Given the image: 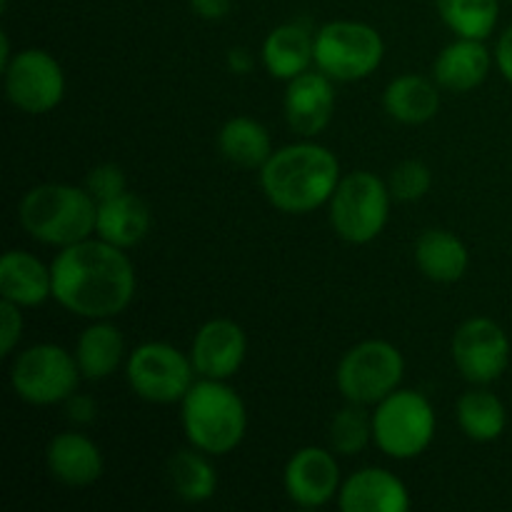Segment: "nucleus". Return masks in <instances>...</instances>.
<instances>
[{"label": "nucleus", "mask_w": 512, "mask_h": 512, "mask_svg": "<svg viewBox=\"0 0 512 512\" xmlns=\"http://www.w3.org/2000/svg\"><path fill=\"white\" fill-rule=\"evenodd\" d=\"M213 455L203 453L198 448H183L175 450L165 463V480H168L170 490L175 498L183 503L200 505L208 503L218 493V470L213 465Z\"/></svg>", "instance_id": "25"}, {"label": "nucleus", "mask_w": 512, "mask_h": 512, "mask_svg": "<svg viewBox=\"0 0 512 512\" xmlns=\"http://www.w3.org/2000/svg\"><path fill=\"white\" fill-rule=\"evenodd\" d=\"M53 268V300L83 320H115L130 308L138 290L135 265L123 248L88 238L58 250Z\"/></svg>", "instance_id": "1"}, {"label": "nucleus", "mask_w": 512, "mask_h": 512, "mask_svg": "<svg viewBox=\"0 0 512 512\" xmlns=\"http://www.w3.org/2000/svg\"><path fill=\"white\" fill-rule=\"evenodd\" d=\"M98 203L85 185L40 183L18 203L20 228L35 243L48 248H70L93 238Z\"/></svg>", "instance_id": "3"}, {"label": "nucleus", "mask_w": 512, "mask_h": 512, "mask_svg": "<svg viewBox=\"0 0 512 512\" xmlns=\"http://www.w3.org/2000/svg\"><path fill=\"white\" fill-rule=\"evenodd\" d=\"M495 58L485 40L455 38L433 60V78L448 93H473L488 80Z\"/></svg>", "instance_id": "18"}, {"label": "nucleus", "mask_w": 512, "mask_h": 512, "mask_svg": "<svg viewBox=\"0 0 512 512\" xmlns=\"http://www.w3.org/2000/svg\"><path fill=\"white\" fill-rule=\"evenodd\" d=\"M153 228V210L140 195L125 193L98 203L95 215V238L115 245V248L130 250L143 243Z\"/></svg>", "instance_id": "21"}, {"label": "nucleus", "mask_w": 512, "mask_h": 512, "mask_svg": "<svg viewBox=\"0 0 512 512\" xmlns=\"http://www.w3.org/2000/svg\"><path fill=\"white\" fill-rule=\"evenodd\" d=\"M25 320H23V308L15 303L3 300L0 303V355L10 358L15 353V348L23 340Z\"/></svg>", "instance_id": "32"}, {"label": "nucleus", "mask_w": 512, "mask_h": 512, "mask_svg": "<svg viewBox=\"0 0 512 512\" xmlns=\"http://www.w3.org/2000/svg\"><path fill=\"white\" fill-rule=\"evenodd\" d=\"M260 63L270 78L290 83L315 68V33L305 23H283L265 35Z\"/></svg>", "instance_id": "19"}, {"label": "nucleus", "mask_w": 512, "mask_h": 512, "mask_svg": "<svg viewBox=\"0 0 512 512\" xmlns=\"http://www.w3.org/2000/svg\"><path fill=\"white\" fill-rule=\"evenodd\" d=\"M393 203L388 180L370 170L345 173L328 200L330 228L343 243L368 245L383 235Z\"/></svg>", "instance_id": "5"}, {"label": "nucleus", "mask_w": 512, "mask_h": 512, "mask_svg": "<svg viewBox=\"0 0 512 512\" xmlns=\"http://www.w3.org/2000/svg\"><path fill=\"white\" fill-rule=\"evenodd\" d=\"M188 353L198 378L230 380L248 358V335L233 318H213L200 325Z\"/></svg>", "instance_id": "14"}, {"label": "nucleus", "mask_w": 512, "mask_h": 512, "mask_svg": "<svg viewBox=\"0 0 512 512\" xmlns=\"http://www.w3.org/2000/svg\"><path fill=\"white\" fill-rule=\"evenodd\" d=\"M455 420L473 443H493L508 428V408L488 385H475L455 403Z\"/></svg>", "instance_id": "27"}, {"label": "nucleus", "mask_w": 512, "mask_h": 512, "mask_svg": "<svg viewBox=\"0 0 512 512\" xmlns=\"http://www.w3.org/2000/svg\"><path fill=\"white\" fill-rule=\"evenodd\" d=\"M335 105H338L335 80L320 73L318 68L305 70L303 75L285 83V120L298 138H318L320 133H325L335 115Z\"/></svg>", "instance_id": "15"}, {"label": "nucleus", "mask_w": 512, "mask_h": 512, "mask_svg": "<svg viewBox=\"0 0 512 512\" xmlns=\"http://www.w3.org/2000/svg\"><path fill=\"white\" fill-rule=\"evenodd\" d=\"M493 58H495V68L500 70V75H503L508 83H512V25L500 33L498 43H495V50H493Z\"/></svg>", "instance_id": "35"}, {"label": "nucleus", "mask_w": 512, "mask_h": 512, "mask_svg": "<svg viewBox=\"0 0 512 512\" xmlns=\"http://www.w3.org/2000/svg\"><path fill=\"white\" fill-rule=\"evenodd\" d=\"M440 20L455 38L488 40L500 20V0H435Z\"/></svg>", "instance_id": "28"}, {"label": "nucleus", "mask_w": 512, "mask_h": 512, "mask_svg": "<svg viewBox=\"0 0 512 512\" xmlns=\"http://www.w3.org/2000/svg\"><path fill=\"white\" fill-rule=\"evenodd\" d=\"M73 353L83 380L93 383L113 378L128 363L123 330L113 320H90L88 328L78 335Z\"/></svg>", "instance_id": "22"}, {"label": "nucleus", "mask_w": 512, "mask_h": 512, "mask_svg": "<svg viewBox=\"0 0 512 512\" xmlns=\"http://www.w3.org/2000/svg\"><path fill=\"white\" fill-rule=\"evenodd\" d=\"M180 425L193 448L223 458L248 433V408L228 380L198 378L180 403Z\"/></svg>", "instance_id": "4"}, {"label": "nucleus", "mask_w": 512, "mask_h": 512, "mask_svg": "<svg viewBox=\"0 0 512 512\" xmlns=\"http://www.w3.org/2000/svg\"><path fill=\"white\" fill-rule=\"evenodd\" d=\"M450 358L460 378L470 385H493L510 365V338L493 318H468L455 328Z\"/></svg>", "instance_id": "12"}, {"label": "nucleus", "mask_w": 512, "mask_h": 512, "mask_svg": "<svg viewBox=\"0 0 512 512\" xmlns=\"http://www.w3.org/2000/svg\"><path fill=\"white\" fill-rule=\"evenodd\" d=\"M125 378H128L130 390L145 403L175 405L183 403L198 373H195L190 353H183L170 343L150 340L128 353Z\"/></svg>", "instance_id": "10"}, {"label": "nucleus", "mask_w": 512, "mask_h": 512, "mask_svg": "<svg viewBox=\"0 0 512 512\" xmlns=\"http://www.w3.org/2000/svg\"><path fill=\"white\" fill-rule=\"evenodd\" d=\"M63 405H65V410H68V418L73 420L75 425L93 423L95 415H98V405H95V400L90 398V395L78 393V390H75V393L70 395Z\"/></svg>", "instance_id": "33"}, {"label": "nucleus", "mask_w": 512, "mask_h": 512, "mask_svg": "<svg viewBox=\"0 0 512 512\" xmlns=\"http://www.w3.org/2000/svg\"><path fill=\"white\" fill-rule=\"evenodd\" d=\"M3 90L8 103L25 115H45L65 98V70L53 53L23 48L3 65Z\"/></svg>", "instance_id": "11"}, {"label": "nucleus", "mask_w": 512, "mask_h": 512, "mask_svg": "<svg viewBox=\"0 0 512 512\" xmlns=\"http://www.w3.org/2000/svg\"><path fill=\"white\" fill-rule=\"evenodd\" d=\"M0 298L38 308L53 298V268L28 250H8L0 260Z\"/></svg>", "instance_id": "20"}, {"label": "nucleus", "mask_w": 512, "mask_h": 512, "mask_svg": "<svg viewBox=\"0 0 512 512\" xmlns=\"http://www.w3.org/2000/svg\"><path fill=\"white\" fill-rule=\"evenodd\" d=\"M83 373L75 353L63 345L38 343L20 350L10 365V388L23 403L53 408L78 390Z\"/></svg>", "instance_id": "9"}, {"label": "nucleus", "mask_w": 512, "mask_h": 512, "mask_svg": "<svg viewBox=\"0 0 512 512\" xmlns=\"http://www.w3.org/2000/svg\"><path fill=\"white\" fill-rule=\"evenodd\" d=\"M258 173L268 203L285 215H308L328 205L343 178L338 155L315 138L278 148Z\"/></svg>", "instance_id": "2"}, {"label": "nucleus", "mask_w": 512, "mask_h": 512, "mask_svg": "<svg viewBox=\"0 0 512 512\" xmlns=\"http://www.w3.org/2000/svg\"><path fill=\"white\" fill-rule=\"evenodd\" d=\"M193 15H198L200 20H208V23H215V20L228 18L230 8H233V0H188Z\"/></svg>", "instance_id": "34"}, {"label": "nucleus", "mask_w": 512, "mask_h": 512, "mask_svg": "<svg viewBox=\"0 0 512 512\" xmlns=\"http://www.w3.org/2000/svg\"><path fill=\"white\" fill-rule=\"evenodd\" d=\"M405 358L398 345L388 340H360L340 358L335 370V385L345 403L375 408L380 400L403 385Z\"/></svg>", "instance_id": "8"}, {"label": "nucleus", "mask_w": 512, "mask_h": 512, "mask_svg": "<svg viewBox=\"0 0 512 512\" xmlns=\"http://www.w3.org/2000/svg\"><path fill=\"white\" fill-rule=\"evenodd\" d=\"M328 440L338 458H355L373 443V413L365 405L348 403L330 420Z\"/></svg>", "instance_id": "29"}, {"label": "nucleus", "mask_w": 512, "mask_h": 512, "mask_svg": "<svg viewBox=\"0 0 512 512\" xmlns=\"http://www.w3.org/2000/svg\"><path fill=\"white\" fill-rule=\"evenodd\" d=\"M285 493L290 503L303 510H318L333 503L343 485L338 455L330 448L305 445L290 455L283 473Z\"/></svg>", "instance_id": "13"}, {"label": "nucleus", "mask_w": 512, "mask_h": 512, "mask_svg": "<svg viewBox=\"0 0 512 512\" xmlns=\"http://www.w3.org/2000/svg\"><path fill=\"white\" fill-rule=\"evenodd\" d=\"M438 415L423 393L398 388L373 408V445L393 460H415L433 445Z\"/></svg>", "instance_id": "6"}, {"label": "nucleus", "mask_w": 512, "mask_h": 512, "mask_svg": "<svg viewBox=\"0 0 512 512\" xmlns=\"http://www.w3.org/2000/svg\"><path fill=\"white\" fill-rule=\"evenodd\" d=\"M415 268L433 283L453 285L465 278L470 268L468 245L445 228H428L415 240Z\"/></svg>", "instance_id": "23"}, {"label": "nucleus", "mask_w": 512, "mask_h": 512, "mask_svg": "<svg viewBox=\"0 0 512 512\" xmlns=\"http://www.w3.org/2000/svg\"><path fill=\"white\" fill-rule=\"evenodd\" d=\"M388 188L395 203H418L433 188V170L423 160H403L390 170Z\"/></svg>", "instance_id": "30"}, {"label": "nucleus", "mask_w": 512, "mask_h": 512, "mask_svg": "<svg viewBox=\"0 0 512 512\" xmlns=\"http://www.w3.org/2000/svg\"><path fill=\"white\" fill-rule=\"evenodd\" d=\"M385 60V40L370 23L330 20L315 30V68L335 83L370 78Z\"/></svg>", "instance_id": "7"}, {"label": "nucleus", "mask_w": 512, "mask_h": 512, "mask_svg": "<svg viewBox=\"0 0 512 512\" xmlns=\"http://www.w3.org/2000/svg\"><path fill=\"white\" fill-rule=\"evenodd\" d=\"M335 503L343 512H408L413 508L408 485L385 468H360L343 478Z\"/></svg>", "instance_id": "17"}, {"label": "nucleus", "mask_w": 512, "mask_h": 512, "mask_svg": "<svg viewBox=\"0 0 512 512\" xmlns=\"http://www.w3.org/2000/svg\"><path fill=\"white\" fill-rule=\"evenodd\" d=\"M85 190L95 198V203L115 198L128 190V175L118 163H100L85 175Z\"/></svg>", "instance_id": "31"}, {"label": "nucleus", "mask_w": 512, "mask_h": 512, "mask_svg": "<svg viewBox=\"0 0 512 512\" xmlns=\"http://www.w3.org/2000/svg\"><path fill=\"white\" fill-rule=\"evenodd\" d=\"M45 465L55 483L83 490L103 478L105 458L93 438L78 430H65L50 438L45 448Z\"/></svg>", "instance_id": "16"}, {"label": "nucleus", "mask_w": 512, "mask_h": 512, "mask_svg": "<svg viewBox=\"0 0 512 512\" xmlns=\"http://www.w3.org/2000/svg\"><path fill=\"white\" fill-rule=\"evenodd\" d=\"M435 78L418 73H403L390 80L383 90V108L395 123L425 125L440 113L443 95Z\"/></svg>", "instance_id": "24"}, {"label": "nucleus", "mask_w": 512, "mask_h": 512, "mask_svg": "<svg viewBox=\"0 0 512 512\" xmlns=\"http://www.w3.org/2000/svg\"><path fill=\"white\" fill-rule=\"evenodd\" d=\"M225 63H228L230 73L250 75L255 70V55H253V50L243 48V45H235V48L228 50V58H225Z\"/></svg>", "instance_id": "36"}, {"label": "nucleus", "mask_w": 512, "mask_h": 512, "mask_svg": "<svg viewBox=\"0 0 512 512\" xmlns=\"http://www.w3.org/2000/svg\"><path fill=\"white\" fill-rule=\"evenodd\" d=\"M215 145H218L220 158L245 170H260L275 153L270 130L248 115H235L225 120L218 130Z\"/></svg>", "instance_id": "26"}]
</instances>
